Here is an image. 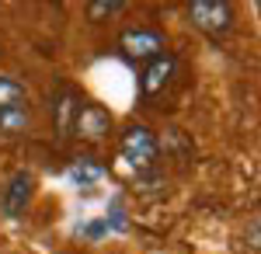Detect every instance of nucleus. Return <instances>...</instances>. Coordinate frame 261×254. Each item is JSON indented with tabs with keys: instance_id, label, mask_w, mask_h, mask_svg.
<instances>
[{
	"instance_id": "nucleus-2",
	"label": "nucleus",
	"mask_w": 261,
	"mask_h": 254,
	"mask_svg": "<svg viewBox=\"0 0 261 254\" xmlns=\"http://www.w3.org/2000/svg\"><path fill=\"white\" fill-rule=\"evenodd\" d=\"M188 18H192V24L199 32L220 39V35H226L233 28V4L230 0H192L188 4Z\"/></svg>"
},
{
	"instance_id": "nucleus-9",
	"label": "nucleus",
	"mask_w": 261,
	"mask_h": 254,
	"mask_svg": "<svg viewBox=\"0 0 261 254\" xmlns=\"http://www.w3.org/2000/svg\"><path fill=\"white\" fill-rule=\"evenodd\" d=\"M18 101H28L24 84L14 80V77H0V108H4V105H18Z\"/></svg>"
},
{
	"instance_id": "nucleus-10",
	"label": "nucleus",
	"mask_w": 261,
	"mask_h": 254,
	"mask_svg": "<svg viewBox=\"0 0 261 254\" xmlns=\"http://www.w3.org/2000/svg\"><path fill=\"white\" fill-rule=\"evenodd\" d=\"M70 177H73L81 188H87V185H94V181L101 177V167L87 164V157H81V164H73V167H70Z\"/></svg>"
},
{
	"instance_id": "nucleus-5",
	"label": "nucleus",
	"mask_w": 261,
	"mask_h": 254,
	"mask_svg": "<svg viewBox=\"0 0 261 254\" xmlns=\"http://www.w3.org/2000/svg\"><path fill=\"white\" fill-rule=\"evenodd\" d=\"M32 198H35V177L28 174V171L11 174V181L0 188V216L4 219H21V216L28 213Z\"/></svg>"
},
{
	"instance_id": "nucleus-1",
	"label": "nucleus",
	"mask_w": 261,
	"mask_h": 254,
	"mask_svg": "<svg viewBox=\"0 0 261 254\" xmlns=\"http://www.w3.org/2000/svg\"><path fill=\"white\" fill-rule=\"evenodd\" d=\"M119 150H122V160L136 174H150L157 167V160H161V139L146 125H129L119 139Z\"/></svg>"
},
{
	"instance_id": "nucleus-11",
	"label": "nucleus",
	"mask_w": 261,
	"mask_h": 254,
	"mask_svg": "<svg viewBox=\"0 0 261 254\" xmlns=\"http://www.w3.org/2000/svg\"><path fill=\"white\" fill-rule=\"evenodd\" d=\"M129 4L125 0H98V4H91L87 7V18L98 21V18H112V14H119V11H125Z\"/></svg>"
},
{
	"instance_id": "nucleus-7",
	"label": "nucleus",
	"mask_w": 261,
	"mask_h": 254,
	"mask_svg": "<svg viewBox=\"0 0 261 254\" xmlns=\"http://www.w3.org/2000/svg\"><path fill=\"white\" fill-rule=\"evenodd\" d=\"M77 108H81V94L70 91V87H60L53 94V118H56V136L66 139L73 133V118H77Z\"/></svg>"
},
{
	"instance_id": "nucleus-8",
	"label": "nucleus",
	"mask_w": 261,
	"mask_h": 254,
	"mask_svg": "<svg viewBox=\"0 0 261 254\" xmlns=\"http://www.w3.org/2000/svg\"><path fill=\"white\" fill-rule=\"evenodd\" d=\"M32 129V105L18 101V105H4L0 108V139H18Z\"/></svg>"
},
{
	"instance_id": "nucleus-3",
	"label": "nucleus",
	"mask_w": 261,
	"mask_h": 254,
	"mask_svg": "<svg viewBox=\"0 0 261 254\" xmlns=\"http://www.w3.org/2000/svg\"><path fill=\"white\" fill-rule=\"evenodd\" d=\"M112 129H115V118H112L108 108H101L94 101H81L70 136L84 139V143H105V139L112 136Z\"/></svg>"
},
{
	"instance_id": "nucleus-6",
	"label": "nucleus",
	"mask_w": 261,
	"mask_h": 254,
	"mask_svg": "<svg viewBox=\"0 0 261 254\" xmlns=\"http://www.w3.org/2000/svg\"><path fill=\"white\" fill-rule=\"evenodd\" d=\"M174 73H178V56H174V53H164V56L150 59V63L143 66V73H140V94L143 98L164 94V91L171 87Z\"/></svg>"
},
{
	"instance_id": "nucleus-4",
	"label": "nucleus",
	"mask_w": 261,
	"mask_h": 254,
	"mask_svg": "<svg viewBox=\"0 0 261 254\" xmlns=\"http://www.w3.org/2000/svg\"><path fill=\"white\" fill-rule=\"evenodd\" d=\"M119 49H122L125 59L150 63V59L167 53V39H164V32H157V28H125L119 35Z\"/></svg>"
}]
</instances>
